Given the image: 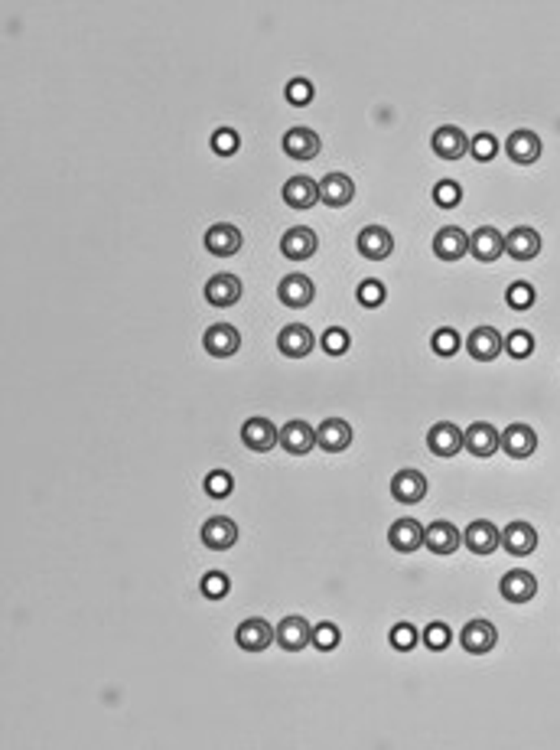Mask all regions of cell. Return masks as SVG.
<instances>
[{
  "label": "cell",
  "instance_id": "5bb4252c",
  "mask_svg": "<svg viewBox=\"0 0 560 750\" xmlns=\"http://www.w3.org/2000/svg\"><path fill=\"white\" fill-rule=\"evenodd\" d=\"M391 496L398 503H420L427 496V477L420 470H398L391 480Z\"/></svg>",
  "mask_w": 560,
  "mask_h": 750
},
{
  "label": "cell",
  "instance_id": "83f0119b",
  "mask_svg": "<svg viewBox=\"0 0 560 750\" xmlns=\"http://www.w3.org/2000/svg\"><path fill=\"white\" fill-rule=\"evenodd\" d=\"M205 248H209L215 258L235 255L238 248H241V232H238L235 225H229V222H219V225H212V229L205 232Z\"/></svg>",
  "mask_w": 560,
  "mask_h": 750
},
{
  "label": "cell",
  "instance_id": "f35d334b",
  "mask_svg": "<svg viewBox=\"0 0 560 750\" xmlns=\"http://www.w3.org/2000/svg\"><path fill=\"white\" fill-rule=\"evenodd\" d=\"M358 304L362 307H382L384 304V284L382 281H362L358 284Z\"/></svg>",
  "mask_w": 560,
  "mask_h": 750
},
{
  "label": "cell",
  "instance_id": "e0dca14e",
  "mask_svg": "<svg viewBox=\"0 0 560 750\" xmlns=\"http://www.w3.org/2000/svg\"><path fill=\"white\" fill-rule=\"evenodd\" d=\"M280 447L294 457H303L316 447V431L306 421H290V425L280 427Z\"/></svg>",
  "mask_w": 560,
  "mask_h": 750
},
{
  "label": "cell",
  "instance_id": "277c9868",
  "mask_svg": "<svg viewBox=\"0 0 560 750\" xmlns=\"http://www.w3.org/2000/svg\"><path fill=\"white\" fill-rule=\"evenodd\" d=\"M316 248H320V239H316V232L306 229V225H294V229L284 232V239H280V252H284V258H290V261H306V258H313Z\"/></svg>",
  "mask_w": 560,
  "mask_h": 750
},
{
  "label": "cell",
  "instance_id": "ffe728a7",
  "mask_svg": "<svg viewBox=\"0 0 560 750\" xmlns=\"http://www.w3.org/2000/svg\"><path fill=\"white\" fill-rule=\"evenodd\" d=\"M427 444H430V451L437 457H456L463 451V431L456 425H450V421H440V425L430 427Z\"/></svg>",
  "mask_w": 560,
  "mask_h": 750
},
{
  "label": "cell",
  "instance_id": "4dcf8cb0",
  "mask_svg": "<svg viewBox=\"0 0 560 750\" xmlns=\"http://www.w3.org/2000/svg\"><path fill=\"white\" fill-rule=\"evenodd\" d=\"M459 542H463V535L456 532V526H450V522H430V529H427V538L424 545L430 548L433 554H453L459 548Z\"/></svg>",
  "mask_w": 560,
  "mask_h": 750
},
{
  "label": "cell",
  "instance_id": "ee69618b",
  "mask_svg": "<svg viewBox=\"0 0 560 750\" xmlns=\"http://www.w3.org/2000/svg\"><path fill=\"white\" fill-rule=\"evenodd\" d=\"M229 588H231L229 578H225L221 572H209L203 578V594L209 597V600H219V597H225V594H229Z\"/></svg>",
  "mask_w": 560,
  "mask_h": 750
},
{
  "label": "cell",
  "instance_id": "7402d4cb",
  "mask_svg": "<svg viewBox=\"0 0 560 750\" xmlns=\"http://www.w3.org/2000/svg\"><path fill=\"white\" fill-rule=\"evenodd\" d=\"M463 542H466V548L473 554H492L495 548L501 545V532L495 529L492 522L479 519V522H473L466 532H463Z\"/></svg>",
  "mask_w": 560,
  "mask_h": 750
},
{
  "label": "cell",
  "instance_id": "8992f818",
  "mask_svg": "<svg viewBox=\"0 0 560 750\" xmlns=\"http://www.w3.org/2000/svg\"><path fill=\"white\" fill-rule=\"evenodd\" d=\"M356 248L358 255L368 258V261H384L394 252V239H391V232L382 229V225H368V229L358 232Z\"/></svg>",
  "mask_w": 560,
  "mask_h": 750
},
{
  "label": "cell",
  "instance_id": "8d00e7d4",
  "mask_svg": "<svg viewBox=\"0 0 560 750\" xmlns=\"http://www.w3.org/2000/svg\"><path fill=\"white\" fill-rule=\"evenodd\" d=\"M469 154L475 157V160H492L495 154H499V141H495L492 134H475L473 141H469Z\"/></svg>",
  "mask_w": 560,
  "mask_h": 750
},
{
  "label": "cell",
  "instance_id": "f6af8a7d",
  "mask_svg": "<svg viewBox=\"0 0 560 750\" xmlns=\"http://www.w3.org/2000/svg\"><path fill=\"white\" fill-rule=\"evenodd\" d=\"M287 102L290 105H310L313 102V86L306 82V78H290V86H287Z\"/></svg>",
  "mask_w": 560,
  "mask_h": 750
},
{
  "label": "cell",
  "instance_id": "ac0fdd59",
  "mask_svg": "<svg viewBox=\"0 0 560 750\" xmlns=\"http://www.w3.org/2000/svg\"><path fill=\"white\" fill-rule=\"evenodd\" d=\"M499 588H501V597H505L509 604H528V600L537 594V578L531 572L515 568V572H509L501 578Z\"/></svg>",
  "mask_w": 560,
  "mask_h": 750
},
{
  "label": "cell",
  "instance_id": "836d02e7",
  "mask_svg": "<svg viewBox=\"0 0 560 750\" xmlns=\"http://www.w3.org/2000/svg\"><path fill=\"white\" fill-rule=\"evenodd\" d=\"M231 489H235V480H231V473H225V470H212V473L205 477V493L212 496V499H225Z\"/></svg>",
  "mask_w": 560,
  "mask_h": 750
},
{
  "label": "cell",
  "instance_id": "9a60e30c",
  "mask_svg": "<svg viewBox=\"0 0 560 750\" xmlns=\"http://www.w3.org/2000/svg\"><path fill=\"white\" fill-rule=\"evenodd\" d=\"M320 147H323V141L310 128H290L284 134V154L294 157V160H313L320 154Z\"/></svg>",
  "mask_w": 560,
  "mask_h": 750
},
{
  "label": "cell",
  "instance_id": "30bf717a",
  "mask_svg": "<svg viewBox=\"0 0 560 750\" xmlns=\"http://www.w3.org/2000/svg\"><path fill=\"white\" fill-rule=\"evenodd\" d=\"M430 144H433V154L443 157V160H459L469 151V137L456 124H443V128L433 131Z\"/></svg>",
  "mask_w": 560,
  "mask_h": 750
},
{
  "label": "cell",
  "instance_id": "44dd1931",
  "mask_svg": "<svg viewBox=\"0 0 560 750\" xmlns=\"http://www.w3.org/2000/svg\"><path fill=\"white\" fill-rule=\"evenodd\" d=\"M238 542V526L225 516H212V519L203 526V545L212 548V552H225Z\"/></svg>",
  "mask_w": 560,
  "mask_h": 750
},
{
  "label": "cell",
  "instance_id": "5b68a950",
  "mask_svg": "<svg viewBox=\"0 0 560 750\" xmlns=\"http://www.w3.org/2000/svg\"><path fill=\"white\" fill-rule=\"evenodd\" d=\"M274 633H277V646L287 649V653H300L303 646L313 643V627L303 617H284Z\"/></svg>",
  "mask_w": 560,
  "mask_h": 750
},
{
  "label": "cell",
  "instance_id": "ba28073f",
  "mask_svg": "<svg viewBox=\"0 0 560 750\" xmlns=\"http://www.w3.org/2000/svg\"><path fill=\"white\" fill-rule=\"evenodd\" d=\"M469 252L475 255V261L489 265V261L505 255V235L499 229H492V225H483V229H475L469 235Z\"/></svg>",
  "mask_w": 560,
  "mask_h": 750
},
{
  "label": "cell",
  "instance_id": "8fae6325",
  "mask_svg": "<svg viewBox=\"0 0 560 750\" xmlns=\"http://www.w3.org/2000/svg\"><path fill=\"white\" fill-rule=\"evenodd\" d=\"M424 538H427V529L417 519H398L388 529V545L401 554L417 552V548L424 545Z\"/></svg>",
  "mask_w": 560,
  "mask_h": 750
},
{
  "label": "cell",
  "instance_id": "9c48e42d",
  "mask_svg": "<svg viewBox=\"0 0 560 750\" xmlns=\"http://www.w3.org/2000/svg\"><path fill=\"white\" fill-rule=\"evenodd\" d=\"M463 447H466L473 457H492V453L501 447V434L492 425L475 421V425L466 427V434H463Z\"/></svg>",
  "mask_w": 560,
  "mask_h": 750
},
{
  "label": "cell",
  "instance_id": "4fadbf2b",
  "mask_svg": "<svg viewBox=\"0 0 560 750\" xmlns=\"http://www.w3.org/2000/svg\"><path fill=\"white\" fill-rule=\"evenodd\" d=\"M466 350L475 362H492V359L505 350V340H501V333L492 330V326H479V330L469 333Z\"/></svg>",
  "mask_w": 560,
  "mask_h": 750
},
{
  "label": "cell",
  "instance_id": "bcb514c9",
  "mask_svg": "<svg viewBox=\"0 0 560 750\" xmlns=\"http://www.w3.org/2000/svg\"><path fill=\"white\" fill-rule=\"evenodd\" d=\"M323 350L330 352V356H342V352L348 350V333L342 330V326H332V330L323 333Z\"/></svg>",
  "mask_w": 560,
  "mask_h": 750
},
{
  "label": "cell",
  "instance_id": "f546056e",
  "mask_svg": "<svg viewBox=\"0 0 560 750\" xmlns=\"http://www.w3.org/2000/svg\"><path fill=\"white\" fill-rule=\"evenodd\" d=\"M505 151H509V157L515 163L528 167V163H535L537 157H541V137H537L535 131H515V134L509 137Z\"/></svg>",
  "mask_w": 560,
  "mask_h": 750
},
{
  "label": "cell",
  "instance_id": "60d3db41",
  "mask_svg": "<svg viewBox=\"0 0 560 750\" xmlns=\"http://www.w3.org/2000/svg\"><path fill=\"white\" fill-rule=\"evenodd\" d=\"M531 350H535V336H531V333H528V330L509 333V356L528 359V356H531Z\"/></svg>",
  "mask_w": 560,
  "mask_h": 750
},
{
  "label": "cell",
  "instance_id": "484cf974",
  "mask_svg": "<svg viewBox=\"0 0 560 750\" xmlns=\"http://www.w3.org/2000/svg\"><path fill=\"white\" fill-rule=\"evenodd\" d=\"M501 447H505V453H509V457H515V461H525V457H531V453H535L537 434L528 425H511V427H505V434H501Z\"/></svg>",
  "mask_w": 560,
  "mask_h": 750
},
{
  "label": "cell",
  "instance_id": "7a4b0ae2",
  "mask_svg": "<svg viewBox=\"0 0 560 750\" xmlns=\"http://www.w3.org/2000/svg\"><path fill=\"white\" fill-rule=\"evenodd\" d=\"M241 441H245L248 451L267 453L280 444V431L274 427V421H267V418H248L245 425H241Z\"/></svg>",
  "mask_w": 560,
  "mask_h": 750
},
{
  "label": "cell",
  "instance_id": "4316f807",
  "mask_svg": "<svg viewBox=\"0 0 560 750\" xmlns=\"http://www.w3.org/2000/svg\"><path fill=\"white\" fill-rule=\"evenodd\" d=\"M352 197H356V183H352V177H346V173H330V177H323V183H320V199H323L326 206L342 209V206L352 203Z\"/></svg>",
  "mask_w": 560,
  "mask_h": 750
},
{
  "label": "cell",
  "instance_id": "f1b7e54d",
  "mask_svg": "<svg viewBox=\"0 0 560 750\" xmlns=\"http://www.w3.org/2000/svg\"><path fill=\"white\" fill-rule=\"evenodd\" d=\"M277 350L284 352V356H290V359H303L306 352L313 350V333L306 330V326H300V324L284 326L280 336H277Z\"/></svg>",
  "mask_w": 560,
  "mask_h": 750
},
{
  "label": "cell",
  "instance_id": "cb8c5ba5",
  "mask_svg": "<svg viewBox=\"0 0 560 750\" xmlns=\"http://www.w3.org/2000/svg\"><path fill=\"white\" fill-rule=\"evenodd\" d=\"M284 203L290 209H310L320 203V183H313L310 177H290L284 183Z\"/></svg>",
  "mask_w": 560,
  "mask_h": 750
},
{
  "label": "cell",
  "instance_id": "2e32d148",
  "mask_svg": "<svg viewBox=\"0 0 560 750\" xmlns=\"http://www.w3.org/2000/svg\"><path fill=\"white\" fill-rule=\"evenodd\" d=\"M203 346L209 350V356H219V359L235 356V352L241 350V336H238V330L231 324H212L205 330Z\"/></svg>",
  "mask_w": 560,
  "mask_h": 750
},
{
  "label": "cell",
  "instance_id": "52a82bcc",
  "mask_svg": "<svg viewBox=\"0 0 560 750\" xmlns=\"http://www.w3.org/2000/svg\"><path fill=\"white\" fill-rule=\"evenodd\" d=\"M466 252H469V235L459 225H443L433 235V255L440 258V261H459Z\"/></svg>",
  "mask_w": 560,
  "mask_h": 750
},
{
  "label": "cell",
  "instance_id": "b9f144b4",
  "mask_svg": "<svg viewBox=\"0 0 560 750\" xmlns=\"http://www.w3.org/2000/svg\"><path fill=\"white\" fill-rule=\"evenodd\" d=\"M238 147H241V141H238V134L231 128H219L212 134V151L219 157H231L238 151Z\"/></svg>",
  "mask_w": 560,
  "mask_h": 750
},
{
  "label": "cell",
  "instance_id": "3957f363",
  "mask_svg": "<svg viewBox=\"0 0 560 750\" xmlns=\"http://www.w3.org/2000/svg\"><path fill=\"white\" fill-rule=\"evenodd\" d=\"M235 640H238V646L245 649V653H261V649H267L274 640H277V633H274V627L267 620L251 617V620H245L235 630Z\"/></svg>",
  "mask_w": 560,
  "mask_h": 750
},
{
  "label": "cell",
  "instance_id": "d4e9b609",
  "mask_svg": "<svg viewBox=\"0 0 560 750\" xmlns=\"http://www.w3.org/2000/svg\"><path fill=\"white\" fill-rule=\"evenodd\" d=\"M238 297H241V281L235 274H215L205 284V300L212 307H231V304H238Z\"/></svg>",
  "mask_w": 560,
  "mask_h": 750
},
{
  "label": "cell",
  "instance_id": "d6986e66",
  "mask_svg": "<svg viewBox=\"0 0 560 750\" xmlns=\"http://www.w3.org/2000/svg\"><path fill=\"white\" fill-rule=\"evenodd\" d=\"M505 252L518 261H531V258L541 255V235H537L531 225H518V229L509 232L505 239Z\"/></svg>",
  "mask_w": 560,
  "mask_h": 750
},
{
  "label": "cell",
  "instance_id": "d590c367",
  "mask_svg": "<svg viewBox=\"0 0 560 750\" xmlns=\"http://www.w3.org/2000/svg\"><path fill=\"white\" fill-rule=\"evenodd\" d=\"M505 300H509V307H511V310H528V307H535V288H531V284H525V281H518V284H511V288H509Z\"/></svg>",
  "mask_w": 560,
  "mask_h": 750
},
{
  "label": "cell",
  "instance_id": "74e56055",
  "mask_svg": "<svg viewBox=\"0 0 560 750\" xmlns=\"http://www.w3.org/2000/svg\"><path fill=\"white\" fill-rule=\"evenodd\" d=\"M424 643L433 649V653H440V649H447L453 643V633H450V627L447 623H430L424 630Z\"/></svg>",
  "mask_w": 560,
  "mask_h": 750
},
{
  "label": "cell",
  "instance_id": "e575fe53",
  "mask_svg": "<svg viewBox=\"0 0 560 750\" xmlns=\"http://www.w3.org/2000/svg\"><path fill=\"white\" fill-rule=\"evenodd\" d=\"M339 627L336 623H320V627H313V646L320 649V653H332V649L339 646Z\"/></svg>",
  "mask_w": 560,
  "mask_h": 750
},
{
  "label": "cell",
  "instance_id": "d6a6232c",
  "mask_svg": "<svg viewBox=\"0 0 560 750\" xmlns=\"http://www.w3.org/2000/svg\"><path fill=\"white\" fill-rule=\"evenodd\" d=\"M459 199H463V189L453 179H440L433 187V203L440 206V209H453V206H459Z\"/></svg>",
  "mask_w": 560,
  "mask_h": 750
},
{
  "label": "cell",
  "instance_id": "1f68e13d",
  "mask_svg": "<svg viewBox=\"0 0 560 750\" xmlns=\"http://www.w3.org/2000/svg\"><path fill=\"white\" fill-rule=\"evenodd\" d=\"M501 545L511 554H531L537 548V532L528 522H511L509 529L501 532Z\"/></svg>",
  "mask_w": 560,
  "mask_h": 750
},
{
  "label": "cell",
  "instance_id": "603a6c76",
  "mask_svg": "<svg viewBox=\"0 0 560 750\" xmlns=\"http://www.w3.org/2000/svg\"><path fill=\"white\" fill-rule=\"evenodd\" d=\"M348 444H352V427L342 418H326L323 425L316 427V447H323L330 453H339L346 451Z\"/></svg>",
  "mask_w": 560,
  "mask_h": 750
},
{
  "label": "cell",
  "instance_id": "7c38bea8",
  "mask_svg": "<svg viewBox=\"0 0 560 750\" xmlns=\"http://www.w3.org/2000/svg\"><path fill=\"white\" fill-rule=\"evenodd\" d=\"M277 297H280V304H284V307L300 310V307H306V304L316 297V288H313V281H310L306 274H287V278L277 284Z\"/></svg>",
  "mask_w": 560,
  "mask_h": 750
},
{
  "label": "cell",
  "instance_id": "6da1fadb",
  "mask_svg": "<svg viewBox=\"0 0 560 750\" xmlns=\"http://www.w3.org/2000/svg\"><path fill=\"white\" fill-rule=\"evenodd\" d=\"M495 643H499V633L489 620H469L459 633V646L466 649L469 656H485L492 653Z\"/></svg>",
  "mask_w": 560,
  "mask_h": 750
},
{
  "label": "cell",
  "instance_id": "7bdbcfd3",
  "mask_svg": "<svg viewBox=\"0 0 560 750\" xmlns=\"http://www.w3.org/2000/svg\"><path fill=\"white\" fill-rule=\"evenodd\" d=\"M391 646L398 649V653H411V649L417 646V630L411 623H398V627L391 630Z\"/></svg>",
  "mask_w": 560,
  "mask_h": 750
},
{
  "label": "cell",
  "instance_id": "ab89813d",
  "mask_svg": "<svg viewBox=\"0 0 560 750\" xmlns=\"http://www.w3.org/2000/svg\"><path fill=\"white\" fill-rule=\"evenodd\" d=\"M456 350H459V333L456 330L443 326V330L433 333V352H437V356H453Z\"/></svg>",
  "mask_w": 560,
  "mask_h": 750
}]
</instances>
